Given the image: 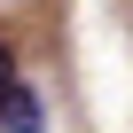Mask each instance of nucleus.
Segmentation results:
<instances>
[{
  "label": "nucleus",
  "mask_w": 133,
  "mask_h": 133,
  "mask_svg": "<svg viewBox=\"0 0 133 133\" xmlns=\"http://www.w3.org/2000/svg\"><path fill=\"white\" fill-rule=\"evenodd\" d=\"M8 86H24V63H16V47H8V39H0V94H8Z\"/></svg>",
  "instance_id": "obj_2"
},
{
  "label": "nucleus",
  "mask_w": 133,
  "mask_h": 133,
  "mask_svg": "<svg viewBox=\"0 0 133 133\" xmlns=\"http://www.w3.org/2000/svg\"><path fill=\"white\" fill-rule=\"evenodd\" d=\"M0 133H47L39 86H8V94H0Z\"/></svg>",
  "instance_id": "obj_1"
}]
</instances>
